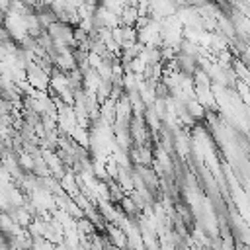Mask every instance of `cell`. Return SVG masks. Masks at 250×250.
Returning <instances> with one entry per match:
<instances>
[{
	"label": "cell",
	"mask_w": 250,
	"mask_h": 250,
	"mask_svg": "<svg viewBox=\"0 0 250 250\" xmlns=\"http://www.w3.org/2000/svg\"><path fill=\"white\" fill-rule=\"evenodd\" d=\"M121 207H123V211H125L129 217H135V215L139 213V209L135 207V203L131 201V197H121Z\"/></svg>",
	"instance_id": "1"
}]
</instances>
